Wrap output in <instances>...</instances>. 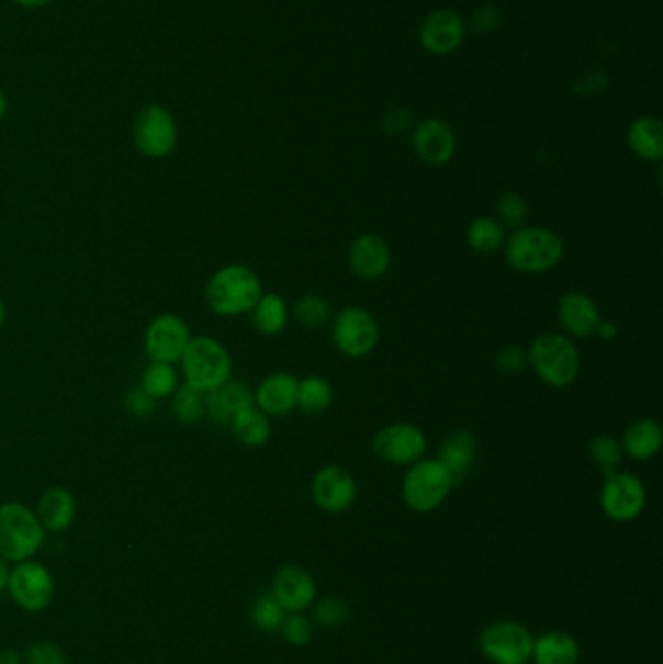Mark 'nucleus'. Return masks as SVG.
<instances>
[{"mask_svg": "<svg viewBox=\"0 0 663 664\" xmlns=\"http://www.w3.org/2000/svg\"><path fill=\"white\" fill-rule=\"evenodd\" d=\"M596 337L602 338L605 342H611L615 338L619 337V327L615 320L602 319L596 328Z\"/></svg>", "mask_w": 663, "mask_h": 664, "instance_id": "obj_44", "label": "nucleus"}, {"mask_svg": "<svg viewBox=\"0 0 663 664\" xmlns=\"http://www.w3.org/2000/svg\"><path fill=\"white\" fill-rule=\"evenodd\" d=\"M256 406L254 391L246 383L228 381L213 393L204 395V414L221 426H231L234 418L246 408Z\"/></svg>", "mask_w": 663, "mask_h": 664, "instance_id": "obj_21", "label": "nucleus"}, {"mask_svg": "<svg viewBox=\"0 0 663 664\" xmlns=\"http://www.w3.org/2000/svg\"><path fill=\"white\" fill-rule=\"evenodd\" d=\"M531 659L537 664H578V641L566 631H549L533 641Z\"/></svg>", "mask_w": 663, "mask_h": 664, "instance_id": "obj_26", "label": "nucleus"}, {"mask_svg": "<svg viewBox=\"0 0 663 664\" xmlns=\"http://www.w3.org/2000/svg\"><path fill=\"white\" fill-rule=\"evenodd\" d=\"M271 593L286 612H302L314 605L315 583L304 567L284 565L272 579Z\"/></svg>", "mask_w": 663, "mask_h": 664, "instance_id": "obj_20", "label": "nucleus"}, {"mask_svg": "<svg viewBox=\"0 0 663 664\" xmlns=\"http://www.w3.org/2000/svg\"><path fill=\"white\" fill-rule=\"evenodd\" d=\"M138 387L153 396L154 401L168 398L179 387L178 371L171 363L150 362L143 371Z\"/></svg>", "mask_w": 663, "mask_h": 664, "instance_id": "obj_31", "label": "nucleus"}, {"mask_svg": "<svg viewBox=\"0 0 663 664\" xmlns=\"http://www.w3.org/2000/svg\"><path fill=\"white\" fill-rule=\"evenodd\" d=\"M352 610L349 603L342 598L327 597L319 600L314 608V620L322 628H340L349 622Z\"/></svg>", "mask_w": 663, "mask_h": 664, "instance_id": "obj_37", "label": "nucleus"}, {"mask_svg": "<svg viewBox=\"0 0 663 664\" xmlns=\"http://www.w3.org/2000/svg\"><path fill=\"white\" fill-rule=\"evenodd\" d=\"M4 320H7V305L0 300V327L4 325Z\"/></svg>", "mask_w": 663, "mask_h": 664, "instance_id": "obj_49", "label": "nucleus"}, {"mask_svg": "<svg viewBox=\"0 0 663 664\" xmlns=\"http://www.w3.org/2000/svg\"><path fill=\"white\" fill-rule=\"evenodd\" d=\"M456 486L450 471L438 459L423 457L417 463L408 464L401 496L411 511L430 514L448 499Z\"/></svg>", "mask_w": 663, "mask_h": 664, "instance_id": "obj_5", "label": "nucleus"}, {"mask_svg": "<svg viewBox=\"0 0 663 664\" xmlns=\"http://www.w3.org/2000/svg\"><path fill=\"white\" fill-rule=\"evenodd\" d=\"M335 393L332 383L322 375H306L299 379V408L304 414L317 416L329 410Z\"/></svg>", "mask_w": 663, "mask_h": 664, "instance_id": "obj_30", "label": "nucleus"}, {"mask_svg": "<svg viewBox=\"0 0 663 664\" xmlns=\"http://www.w3.org/2000/svg\"><path fill=\"white\" fill-rule=\"evenodd\" d=\"M7 111H9V100L4 93L0 92V121L7 117Z\"/></svg>", "mask_w": 663, "mask_h": 664, "instance_id": "obj_48", "label": "nucleus"}, {"mask_svg": "<svg viewBox=\"0 0 663 664\" xmlns=\"http://www.w3.org/2000/svg\"><path fill=\"white\" fill-rule=\"evenodd\" d=\"M502 249L508 267L519 274H544L557 269L564 257L562 237L541 226L514 229Z\"/></svg>", "mask_w": 663, "mask_h": 664, "instance_id": "obj_1", "label": "nucleus"}, {"mask_svg": "<svg viewBox=\"0 0 663 664\" xmlns=\"http://www.w3.org/2000/svg\"><path fill=\"white\" fill-rule=\"evenodd\" d=\"M45 529L37 515L24 504L0 505V558L26 562L42 548Z\"/></svg>", "mask_w": 663, "mask_h": 664, "instance_id": "obj_6", "label": "nucleus"}, {"mask_svg": "<svg viewBox=\"0 0 663 664\" xmlns=\"http://www.w3.org/2000/svg\"><path fill=\"white\" fill-rule=\"evenodd\" d=\"M254 401L269 418H282L299 408V378L286 371L271 373L257 385Z\"/></svg>", "mask_w": 663, "mask_h": 664, "instance_id": "obj_17", "label": "nucleus"}, {"mask_svg": "<svg viewBox=\"0 0 663 664\" xmlns=\"http://www.w3.org/2000/svg\"><path fill=\"white\" fill-rule=\"evenodd\" d=\"M333 345L347 358L358 360L374 352L380 342V325L374 313L360 305L342 307L332 325Z\"/></svg>", "mask_w": 663, "mask_h": 664, "instance_id": "obj_7", "label": "nucleus"}, {"mask_svg": "<svg viewBox=\"0 0 663 664\" xmlns=\"http://www.w3.org/2000/svg\"><path fill=\"white\" fill-rule=\"evenodd\" d=\"M392 265V249L380 234L358 236L349 249V267L362 280L382 278Z\"/></svg>", "mask_w": 663, "mask_h": 664, "instance_id": "obj_19", "label": "nucleus"}, {"mask_svg": "<svg viewBox=\"0 0 663 664\" xmlns=\"http://www.w3.org/2000/svg\"><path fill=\"white\" fill-rule=\"evenodd\" d=\"M528 202L518 193H504L496 202V216L506 229H518L528 222Z\"/></svg>", "mask_w": 663, "mask_h": 664, "instance_id": "obj_36", "label": "nucleus"}, {"mask_svg": "<svg viewBox=\"0 0 663 664\" xmlns=\"http://www.w3.org/2000/svg\"><path fill=\"white\" fill-rule=\"evenodd\" d=\"M0 664H22V656L14 649H2L0 651Z\"/></svg>", "mask_w": 663, "mask_h": 664, "instance_id": "obj_45", "label": "nucleus"}, {"mask_svg": "<svg viewBox=\"0 0 663 664\" xmlns=\"http://www.w3.org/2000/svg\"><path fill=\"white\" fill-rule=\"evenodd\" d=\"M133 143L146 158H166L178 146V123L162 105H146L136 115Z\"/></svg>", "mask_w": 663, "mask_h": 664, "instance_id": "obj_8", "label": "nucleus"}, {"mask_svg": "<svg viewBox=\"0 0 663 664\" xmlns=\"http://www.w3.org/2000/svg\"><path fill=\"white\" fill-rule=\"evenodd\" d=\"M171 413L176 420L183 426H195L204 416V395L196 389L189 387L188 383L176 389L171 401Z\"/></svg>", "mask_w": 663, "mask_h": 664, "instance_id": "obj_33", "label": "nucleus"}, {"mask_svg": "<svg viewBox=\"0 0 663 664\" xmlns=\"http://www.w3.org/2000/svg\"><path fill=\"white\" fill-rule=\"evenodd\" d=\"M465 22L458 12L442 9L436 10L425 18L420 25V43L432 55H450L465 40Z\"/></svg>", "mask_w": 663, "mask_h": 664, "instance_id": "obj_16", "label": "nucleus"}, {"mask_svg": "<svg viewBox=\"0 0 663 664\" xmlns=\"http://www.w3.org/2000/svg\"><path fill=\"white\" fill-rule=\"evenodd\" d=\"M292 315H294V319L299 320L302 327L314 330V328L324 327L325 323H329V319H332V305L322 295H302L299 302L294 303Z\"/></svg>", "mask_w": 663, "mask_h": 664, "instance_id": "obj_34", "label": "nucleus"}, {"mask_svg": "<svg viewBox=\"0 0 663 664\" xmlns=\"http://www.w3.org/2000/svg\"><path fill=\"white\" fill-rule=\"evenodd\" d=\"M557 317L564 335L570 338H589L596 335L602 312L594 297L584 292H566L557 303Z\"/></svg>", "mask_w": 663, "mask_h": 664, "instance_id": "obj_18", "label": "nucleus"}, {"mask_svg": "<svg viewBox=\"0 0 663 664\" xmlns=\"http://www.w3.org/2000/svg\"><path fill=\"white\" fill-rule=\"evenodd\" d=\"M9 590L20 608L27 612H42L52 605L55 583L45 565L26 560L10 572Z\"/></svg>", "mask_w": 663, "mask_h": 664, "instance_id": "obj_12", "label": "nucleus"}, {"mask_svg": "<svg viewBox=\"0 0 663 664\" xmlns=\"http://www.w3.org/2000/svg\"><path fill=\"white\" fill-rule=\"evenodd\" d=\"M231 428L234 438L238 439L241 446L251 447V449L267 446L272 436L271 418L261 413L257 406L239 413L232 421Z\"/></svg>", "mask_w": 663, "mask_h": 664, "instance_id": "obj_28", "label": "nucleus"}, {"mask_svg": "<svg viewBox=\"0 0 663 664\" xmlns=\"http://www.w3.org/2000/svg\"><path fill=\"white\" fill-rule=\"evenodd\" d=\"M358 486L352 472L339 464H327L312 480L314 504L325 514H345L357 502Z\"/></svg>", "mask_w": 663, "mask_h": 664, "instance_id": "obj_14", "label": "nucleus"}, {"mask_svg": "<svg viewBox=\"0 0 663 664\" xmlns=\"http://www.w3.org/2000/svg\"><path fill=\"white\" fill-rule=\"evenodd\" d=\"M468 245L479 255H493L506 244V227L494 216H479L468 226Z\"/></svg>", "mask_w": 663, "mask_h": 664, "instance_id": "obj_29", "label": "nucleus"}, {"mask_svg": "<svg viewBox=\"0 0 663 664\" xmlns=\"http://www.w3.org/2000/svg\"><path fill=\"white\" fill-rule=\"evenodd\" d=\"M12 2H16L18 7H22V9H43V7L52 4L53 0H12Z\"/></svg>", "mask_w": 663, "mask_h": 664, "instance_id": "obj_46", "label": "nucleus"}, {"mask_svg": "<svg viewBox=\"0 0 663 664\" xmlns=\"http://www.w3.org/2000/svg\"><path fill=\"white\" fill-rule=\"evenodd\" d=\"M476 451L479 443L475 436L469 429H458L443 439L436 459L450 471L456 484H461L475 464Z\"/></svg>", "mask_w": 663, "mask_h": 664, "instance_id": "obj_22", "label": "nucleus"}, {"mask_svg": "<svg viewBox=\"0 0 663 664\" xmlns=\"http://www.w3.org/2000/svg\"><path fill=\"white\" fill-rule=\"evenodd\" d=\"M286 615L289 612L282 608L277 598L272 597V593L261 595L251 608V620L261 631L281 630L282 623L286 620Z\"/></svg>", "mask_w": 663, "mask_h": 664, "instance_id": "obj_35", "label": "nucleus"}, {"mask_svg": "<svg viewBox=\"0 0 663 664\" xmlns=\"http://www.w3.org/2000/svg\"><path fill=\"white\" fill-rule=\"evenodd\" d=\"M533 635L524 623H491L479 638L481 651L496 664H526L533 653Z\"/></svg>", "mask_w": 663, "mask_h": 664, "instance_id": "obj_10", "label": "nucleus"}, {"mask_svg": "<svg viewBox=\"0 0 663 664\" xmlns=\"http://www.w3.org/2000/svg\"><path fill=\"white\" fill-rule=\"evenodd\" d=\"M456 146V133L442 119H425L415 125L413 148L426 166H446L453 158Z\"/></svg>", "mask_w": 663, "mask_h": 664, "instance_id": "obj_15", "label": "nucleus"}, {"mask_svg": "<svg viewBox=\"0 0 663 664\" xmlns=\"http://www.w3.org/2000/svg\"><path fill=\"white\" fill-rule=\"evenodd\" d=\"M587 451H589V457H592V461H594L597 469L604 472V476L619 471L622 459H625L621 439L615 438L611 434H599V436H596V438L589 441Z\"/></svg>", "mask_w": 663, "mask_h": 664, "instance_id": "obj_32", "label": "nucleus"}, {"mask_svg": "<svg viewBox=\"0 0 663 664\" xmlns=\"http://www.w3.org/2000/svg\"><path fill=\"white\" fill-rule=\"evenodd\" d=\"M372 449L383 463L408 466L425 457V431L411 421H393L375 434Z\"/></svg>", "mask_w": 663, "mask_h": 664, "instance_id": "obj_11", "label": "nucleus"}, {"mask_svg": "<svg viewBox=\"0 0 663 664\" xmlns=\"http://www.w3.org/2000/svg\"><path fill=\"white\" fill-rule=\"evenodd\" d=\"M502 14L501 10L493 4H483L473 12L471 16V27L479 34H493L501 27Z\"/></svg>", "mask_w": 663, "mask_h": 664, "instance_id": "obj_41", "label": "nucleus"}, {"mask_svg": "<svg viewBox=\"0 0 663 664\" xmlns=\"http://www.w3.org/2000/svg\"><path fill=\"white\" fill-rule=\"evenodd\" d=\"M191 340L188 323L173 315L162 313L150 320L146 328L145 350L150 362L178 363Z\"/></svg>", "mask_w": 663, "mask_h": 664, "instance_id": "obj_13", "label": "nucleus"}, {"mask_svg": "<svg viewBox=\"0 0 663 664\" xmlns=\"http://www.w3.org/2000/svg\"><path fill=\"white\" fill-rule=\"evenodd\" d=\"M179 362L186 383L203 395L213 393L232 379L231 352L216 338H191Z\"/></svg>", "mask_w": 663, "mask_h": 664, "instance_id": "obj_4", "label": "nucleus"}, {"mask_svg": "<svg viewBox=\"0 0 663 664\" xmlns=\"http://www.w3.org/2000/svg\"><path fill=\"white\" fill-rule=\"evenodd\" d=\"M206 303L221 317H236L254 310L263 295L261 278L246 265L232 262L216 270L204 288Z\"/></svg>", "mask_w": 663, "mask_h": 664, "instance_id": "obj_2", "label": "nucleus"}, {"mask_svg": "<svg viewBox=\"0 0 663 664\" xmlns=\"http://www.w3.org/2000/svg\"><path fill=\"white\" fill-rule=\"evenodd\" d=\"M37 519L43 525V529L52 532H63L67 530L77 515V502L68 489L49 488L43 494L37 505Z\"/></svg>", "mask_w": 663, "mask_h": 664, "instance_id": "obj_25", "label": "nucleus"}, {"mask_svg": "<svg viewBox=\"0 0 663 664\" xmlns=\"http://www.w3.org/2000/svg\"><path fill=\"white\" fill-rule=\"evenodd\" d=\"M630 151L644 161H660L663 158V125L654 115H642L630 123L627 131Z\"/></svg>", "mask_w": 663, "mask_h": 664, "instance_id": "obj_24", "label": "nucleus"}, {"mask_svg": "<svg viewBox=\"0 0 663 664\" xmlns=\"http://www.w3.org/2000/svg\"><path fill=\"white\" fill-rule=\"evenodd\" d=\"M282 635L294 648L307 645L314 638V623L307 620L306 616L294 612L292 616H286V620L282 623Z\"/></svg>", "mask_w": 663, "mask_h": 664, "instance_id": "obj_38", "label": "nucleus"}, {"mask_svg": "<svg viewBox=\"0 0 663 664\" xmlns=\"http://www.w3.org/2000/svg\"><path fill=\"white\" fill-rule=\"evenodd\" d=\"M648 492L644 482L630 472L607 474L599 492L604 514L615 522H630L644 511Z\"/></svg>", "mask_w": 663, "mask_h": 664, "instance_id": "obj_9", "label": "nucleus"}, {"mask_svg": "<svg viewBox=\"0 0 663 664\" xmlns=\"http://www.w3.org/2000/svg\"><path fill=\"white\" fill-rule=\"evenodd\" d=\"M251 323L265 337H277L289 327L290 307L279 294H263L251 310Z\"/></svg>", "mask_w": 663, "mask_h": 664, "instance_id": "obj_27", "label": "nucleus"}, {"mask_svg": "<svg viewBox=\"0 0 663 664\" xmlns=\"http://www.w3.org/2000/svg\"><path fill=\"white\" fill-rule=\"evenodd\" d=\"M9 565H7V560L4 558H0V593L9 587Z\"/></svg>", "mask_w": 663, "mask_h": 664, "instance_id": "obj_47", "label": "nucleus"}, {"mask_svg": "<svg viewBox=\"0 0 663 664\" xmlns=\"http://www.w3.org/2000/svg\"><path fill=\"white\" fill-rule=\"evenodd\" d=\"M125 403H127L128 413L133 414V416H138V418L150 416L154 406H156V401H154L153 396L148 395V393L141 387L131 389L127 393V398H125Z\"/></svg>", "mask_w": 663, "mask_h": 664, "instance_id": "obj_43", "label": "nucleus"}, {"mask_svg": "<svg viewBox=\"0 0 663 664\" xmlns=\"http://www.w3.org/2000/svg\"><path fill=\"white\" fill-rule=\"evenodd\" d=\"M27 664H67V655L63 653V649L57 648L55 643L49 641H40L30 645L26 651Z\"/></svg>", "mask_w": 663, "mask_h": 664, "instance_id": "obj_40", "label": "nucleus"}, {"mask_svg": "<svg viewBox=\"0 0 663 664\" xmlns=\"http://www.w3.org/2000/svg\"><path fill=\"white\" fill-rule=\"evenodd\" d=\"M413 121H415V117H413L411 111L405 110V108H393L383 115V131L392 136L403 135L413 126Z\"/></svg>", "mask_w": 663, "mask_h": 664, "instance_id": "obj_42", "label": "nucleus"}, {"mask_svg": "<svg viewBox=\"0 0 663 664\" xmlns=\"http://www.w3.org/2000/svg\"><path fill=\"white\" fill-rule=\"evenodd\" d=\"M662 443V426L654 418L630 421L621 438L622 453L638 463L652 461L655 454L660 453Z\"/></svg>", "mask_w": 663, "mask_h": 664, "instance_id": "obj_23", "label": "nucleus"}, {"mask_svg": "<svg viewBox=\"0 0 663 664\" xmlns=\"http://www.w3.org/2000/svg\"><path fill=\"white\" fill-rule=\"evenodd\" d=\"M528 363L544 385L566 389L578 379L580 352L564 333H543L528 348Z\"/></svg>", "mask_w": 663, "mask_h": 664, "instance_id": "obj_3", "label": "nucleus"}, {"mask_svg": "<svg viewBox=\"0 0 663 664\" xmlns=\"http://www.w3.org/2000/svg\"><path fill=\"white\" fill-rule=\"evenodd\" d=\"M528 350L519 345H508L496 356V368L506 375H516L528 368Z\"/></svg>", "mask_w": 663, "mask_h": 664, "instance_id": "obj_39", "label": "nucleus"}]
</instances>
